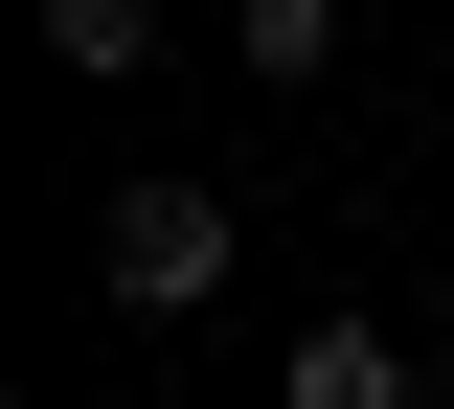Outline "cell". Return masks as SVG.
I'll return each instance as SVG.
<instances>
[{
  "instance_id": "6da1fadb",
  "label": "cell",
  "mask_w": 454,
  "mask_h": 409,
  "mask_svg": "<svg viewBox=\"0 0 454 409\" xmlns=\"http://www.w3.org/2000/svg\"><path fill=\"white\" fill-rule=\"evenodd\" d=\"M227 250H250V228H227V182L137 160V182H114V228H91V273H114V319L160 342V319H205V295H227Z\"/></svg>"
},
{
  "instance_id": "7a4b0ae2",
  "label": "cell",
  "mask_w": 454,
  "mask_h": 409,
  "mask_svg": "<svg viewBox=\"0 0 454 409\" xmlns=\"http://www.w3.org/2000/svg\"><path fill=\"white\" fill-rule=\"evenodd\" d=\"M432 387V319H295V364H273V409H409Z\"/></svg>"
},
{
  "instance_id": "3957f363",
  "label": "cell",
  "mask_w": 454,
  "mask_h": 409,
  "mask_svg": "<svg viewBox=\"0 0 454 409\" xmlns=\"http://www.w3.org/2000/svg\"><path fill=\"white\" fill-rule=\"evenodd\" d=\"M227 46H250V91H318L340 68V0H227Z\"/></svg>"
},
{
  "instance_id": "277c9868",
  "label": "cell",
  "mask_w": 454,
  "mask_h": 409,
  "mask_svg": "<svg viewBox=\"0 0 454 409\" xmlns=\"http://www.w3.org/2000/svg\"><path fill=\"white\" fill-rule=\"evenodd\" d=\"M46 46L68 68H160V0H46Z\"/></svg>"
},
{
  "instance_id": "5b68a950",
  "label": "cell",
  "mask_w": 454,
  "mask_h": 409,
  "mask_svg": "<svg viewBox=\"0 0 454 409\" xmlns=\"http://www.w3.org/2000/svg\"><path fill=\"white\" fill-rule=\"evenodd\" d=\"M432 364H454V273H432Z\"/></svg>"
}]
</instances>
